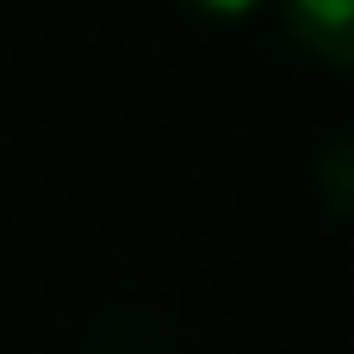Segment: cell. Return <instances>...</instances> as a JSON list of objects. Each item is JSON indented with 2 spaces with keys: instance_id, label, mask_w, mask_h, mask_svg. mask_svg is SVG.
<instances>
[{
  "instance_id": "cell-2",
  "label": "cell",
  "mask_w": 354,
  "mask_h": 354,
  "mask_svg": "<svg viewBox=\"0 0 354 354\" xmlns=\"http://www.w3.org/2000/svg\"><path fill=\"white\" fill-rule=\"evenodd\" d=\"M317 193L336 218H354V131L330 137L324 156H317Z\"/></svg>"
},
{
  "instance_id": "cell-3",
  "label": "cell",
  "mask_w": 354,
  "mask_h": 354,
  "mask_svg": "<svg viewBox=\"0 0 354 354\" xmlns=\"http://www.w3.org/2000/svg\"><path fill=\"white\" fill-rule=\"evenodd\" d=\"M187 12H199V19H249L261 0H180Z\"/></svg>"
},
{
  "instance_id": "cell-1",
  "label": "cell",
  "mask_w": 354,
  "mask_h": 354,
  "mask_svg": "<svg viewBox=\"0 0 354 354\" xmlns=\"http://www.w3.org/2000/svg\"><path fill=\"white\" fill-rule=\"evenodd\" d=\"M286 31L330 68H354V0H286Z\"/></svg>"
}]
</instances>
